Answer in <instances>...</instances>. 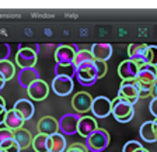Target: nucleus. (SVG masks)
<instances>
[{
  "label": "nucleus",
  "mask_w": 157,
  "mask_h": 152,
  "mask_svg": "<svg viewBox=\"0 0 157 152\" xmlns=\"http://www.w3.org/2000/svg\"><path fill=\"white\" fill-rule=\"evenodd\" d=\"M76 79L82 86H93L95 82L98 80L97 76V68H95V61L91 62L82 63L80 66H77L76 70Z\"/></svg>",
  "instance_id": "obj_1"
},
{
  "label": "nucleus",
  "mask_w": 157,
  "mask_h": 152,
  "mask_svg": "<svg viewBox=\"0 0 157 152\" xmlns=\"http://www.w3.org/2000/svg\"><path fill=\"white\" fill-rule=\"evenodd\" d=\"M109 141H111V137H109V134H108L107 130L98 128L94 134H91V135L86 139V145H87L88 151L102 152L108 148Z\"/></svg>",
  "instance_id": "obj_2"
},
{
  "label": "nucleus",
  "mask_w": 157,
  "mask_h": 152,
  "mask_svg": "<svg viewBox=\"0 0 157 152\" xmlns=\"http://www.w3.org/2000/svg\"><path fill=\"white\" fill-rule=\"evenodd\" d=\"M112 116L119 122H129L135 116V109L131 103L117 97L112 100Z\"/></svg>",
  "instance_id": "obj_3"
},
{
  "label": "nucleus",
  "mask_w": 157,
  "mask_h": 152,
  "mask_svg": "<svg viewBox=\"0 0 157 152\" xmlns=\"http://www.w3.org/2000/svg\"><path fill=\"white\" fill-rule=\"evenodd\" d=\"M117 97L131 103L132 106H135L139 102V99H140L139 90H137V86H136V80H122Z\"/></svg>",
  "instance_id": "obj_4"
},
{
  "label": "nucleus",
  "mask_w": 157,
  "mask_h": 152,
  "mask_svg": "<svg viewBox=\"0 0 157 152\" xmlns=\"http://www.w3.org/2000/svg\"><path fill=\"white\" fill-rule=\"evenodd\" d=\"M38 59V52L25 48V46L18 45V51L16 54V63L17 66H20V70L21 69H31L34 68Z\"/></svg>",
  "instance_id": "obj_5"
},
{
  "label": "nucleus",
  "mask_w": 157,
  "mask_h": 152,
  "mask_svg": "<svg viewBox=\"0 0 157 152\" xmlns=\"http://www.w3.org/2000/svg\"><path fill=\"white\" fill-rule=\"evenodd\" d=\"M80 116L77 113H67L59 120V131L63 135H75L77 134Z\"/></svg>",
  "instance_id": "obj_6"
},
{
  "label": "nucleus",
  "mask_w": 157,
  "mask_h": 152,
  "mask_svg": "<svg viewBox=\"0 0 157 152\" xmlns=\"http://www.w3.org/2000/svg\"><path fill=\"white\" fill-rule=\"evenodd\" d=\"M93 97L87 92H78L72 97V107L77 114H84L87 111H91L93 107Z\"/></svg>",
  "instance_id": "obj_7"
},
{
  "label": "nucleus",
  "mask_w": 157,
  "mask_h": 152,
  "mask_svg": "<svg viewBox=\"0 0 157 152\" xmlns=\"http://www.w3.org/2000/svg\"><path fill=\"white\" fill-rule=\"evenodd\" d=\"M91 111L97 118H107L109 114H112V100L105 96H97L93 100Z\"/></svg>",
  "instance_id": "obj_8"
},
{
  "label": "nucleus",
  "mask_w": 157,
  "mask_h": 152,
  "mask_svg": "<svg viewBox=\"0 0 157 152\" xmlns=\"http://www.w3.org/2000/svg\"><path fill=\"white\" fill-rule=\"evenodd\" d=\"M77 51H78L77 45H70V44H60V45H58L55 50L56 63H73Z\"/></svg>",
  "instance_id": "obj_9"
},
{
  "label": "nucleus",
  "mask_w": 157,
  "mask_h": 152,
  "mask_svg": "<svg viewBox=\"0 0 157 152\" xmlns=\"http://www.w3.org/2000/svg\"><path fill=\"white\" fill-rule=\"evenodd\" d=\"M137 73H139V63L129 58L118 65V75L122 80H136Z\"/></svg>",
  "instance_id": "obj_10"
},
{
  "label": "nucleus",
  "mask_w": 157,
  "mask_h": 152,
  "mask_svg": "<svg viewBox=\"0 0 157 152\" xmlns=\"http://www.w3.org/2000/svg\"><path fill=\"white\" fill-rule=\"evenodd\" d=\"M52 87L53 93L58 94V96H67L73 92V87H75V82L70 78H65V76H55L52 80Z\"/></svg>",
  "instance_id": "obj_11"
},
{
  "label": "nucleus",
  "mask_w": 157,
  "mask_h": 152,
  "mask_svg": "<svg viewBox=\"0 0 157 152\" xmlns=\"http://www.w3.org/2000/svg\"><path fill=\"white\" fill-rule=\"evenodd\" d=\"M27 93L31 100H35V102H42L48 97L49 94V86L45 80H36L34 82L31 86L27 89Z\"/></svg>",
  "instance_id": "obj_12"
},
{
  "label": "nucleus",
  "mask_w": 157,
  "mask_h": 152,
  "mask_svg": "<svg viewBox=\"0 0 157 152\" xmlns=\"http://www.w3.org/2000/svg\"><path fill=\"white\" fill-rule=\"evenodd\" d=\"M98 130V124L97 120L91 116H83L80 117V121H78V128H77V134L82 135L83 138L87 139L88 137L94 134Z\"/></svg>",
  "instance_id": "obj_13"
},
{
  "label": "nucleus",
  "mask_w": 157,
  "mask_h": 152,
  "mask_svg": "<svg viewBox=\"0 0 157 152\" xmlns=\"http://www.w3.org/2000/svg\"><path fill=\"white\" fill-rule=\"evenodd\" d=\"M137 82L154 85L157 82V66H151L147 63L139 65V73H137Z\"/></svg>",
  "instance_id": "obj_14"
},
{
  "label": "nucleus",
  "mask_w": 157,
  "mask_h": 152,
  "mask_svg": "<svg viewBox=\"0 0 157 152\" xmlns=\"http://www.w3.org/2000/svg\"><path fill=\"white\" fill-rule=\"evenodd\" d=\"M90 51H91L94 59L101 61V62H107V61L112 56V45L111 44H104V42L93 44Z\"/></svg>",
  "instance_id": "obj_15"
},
{
  "label": "nucleus",
  "mask_w": 157,
  "mask_h": 152,
  "mask_svg": "<svg viewBox=\"0 0 157 152\" xmlns=\"http://www.w3.org/2000/svg\"><path fill=\"white\" fill-rule=\"evenodd\" d=\"M13 110H16L20 116L24 118V121H28V120L33 118L34 113H35V107H34V103L31 100L27 99H20L14 103Z\"/></svg>",
  "instance_id": "obj_16"
},
{
  "label": "nucleus",
  "mask_w": 157,
  "mask_h": 152,
  "mask_svg": "<svg viewBox=\"0 0 157 152\" xmlns=\"http://www.w3.org/2000/svg\"><path fill=\"white\" fill-rule=\"evenodd\" d=\"M38 134H44V135H53L59 131V121H56L53 117L46 116L38 121Z\"/></svg>",
  "instance_id": "obj_17"
},
{
  "label": "nucleus",
  "mask_w": 157,
  "mask_h": 152,
  "mask_svg": "<svg viewBox=\"0 0 157 152\" xmlns=\"http://www.w3.org/2000/svg\"><path fill=\"white\" fill-rule=\"evenodd\" d=\"M17 79H18L20 86L24 87V89H28L34 82L39 80V73L35 68H31V69H21L17 75Z\"/></svg>",
  "instance_id": "obj_18"
},
{
  "label": "nucleus",
  "mask_w": 157,
  "mask_h": 152,
  "mask_svg": "<svg viewBox=\"0 0 157 152\" xmlns=\"http://www.w3.org/2000/svg\"><path fill=\"white\" fill-rule=\"evenodd\" d=\"M139 135L144 142H156L157 141V126L154 121L143 122L139 128Z\"/></svg>",
  "instance_id": "obj_19"
},
{
  "label": "nucleus",
  "mask_w": 157,
  "mask_h": 152,
  "mask_svg": "<svg viewBox=\"0 0 157 152\" xmlns=\"http://www.w3.org/2000/svg\"><path fill=\"white\" fill-rule=\"evenodd\" d=\"M147 44H129L128 45V56H129V59L135 61L137 62L139 65L143 63V59H144V54L147 51Z\"/></svg>",
  "instance_id": "obj_20"
},
{
  "label": "nucleus",
  "mask_w": 157,
  "mask_h": 152,
  "mask_svg": "<svg viewBox=\"0 0 157 152\" xmlns=\"http://www.w3.org/2000/svg\"><path fill=\"white\" fill-rule=\"evenodd\" d=\"M48 148L49 152H66L67 149V142L65 139L63 134H53L48 137Z\"/></svg>",
  "instance_id": "obj_21"
},
{
  "label": "nucleus",
  "mask_w": 157,
  "mask_h": 152,
  "mask_svg": "<svg viewBox=\"0 0 157 152\" xmlns=\"http://www.w3.org/2000/svg\"><path fill=\"white\" fill-rule=\"evenodd\" d=\"M24 118L20 116L16 110H9L7 111V116H6V121H4V126L6 128L11 130V131H17V130H21L24 126Z\"/></svg>",
  "instance_id": "obj_22"
},
{
  "label": "nucleus",
  "mask_w": 157,
  "mask_h": 152,
  "mask_svg": "<svg viewBox=\"0 0 157 152\" xmlns=\"http://www.w3.org/2000/svg\"><path fill=\"white\" fill-rule=\"evenodd\" d=\"M14 139L16 142L20 145L21 149H27L29 146H33V139L34 137L31 135V132L25 128H21V130H17L14 131Z\"/></svg>",
  "instance_id": "obj_23"
},
{
  "label": "nucleus",
  "mask_w": 157,
  "mask_h": 152,
  "mask_svg": "<svg viewBox=\"0 0 157 152\" xmlns=\"http://www.w3.org/2000/svg\"><path fill=\"white\" fill-rule=\"evenodd\" d=\"M53 70H55V76H65L73 79L76 76L77 68L75 66V63H56Z\"/></svg>",
  "instance_id": "obj_24"
},
{
  "label": "nucleus",
  "mask_w": 157,
  "mask_h": 152,
  "mask_svg": "<svg viewBox=\"0 0 157 152\" xmlns=\"http://www.w3.org/2000/svg\"><path fill=\"white\" fill-rule=\"evenodd\" d=\"M0 75L4 78V80H11L16 75V66H14L13 62L7 61H2L0 62Z\"/></svg>",
  "instance_id": "obj_25"
},
{
  "label": "nucleus",
  "mask_w": 157,
  "mask_h": 152,
  "mask_svg": "<svg viewBox=\"0 0 157 152\" xmlns=\"http://www.w3.org/2000/svg\"><path fill=\"white\" fill-rule=\"evenodd\" d=\"M33 149L35 152H49L48 148V135L36 134L33 139Z\"/></svg>",
  "instance_id": "obj_26"
},
{
  "label": "nucleus",
  "mask_w": 157,
  "mask_h": 152,
  "mask_svg": "<svg viewBox=\"0 0 157 152\" xmlns=\"http://www.w3.org/2000/svg\"><path fill=\"white\" fill-rule=\"evenodd\" d=\"M91 61H95L94 56H93V54H91V51L90 50H78L77 52H76L73 63H75V66L77 68V66H80L82 63L91 62Z\"/></svg>",
  "instance_id": "obj_27"
},
{
  "label": "nucleus",
  "mask_w": 157,
  "mask_h": 152,
  "mask_svg": "<svg viewBox=\"0 0 157 152\" xmlns=\"http://www.w3.org/2000/svg\"><path fill=\"white\" fill-rule=\"evenodd\" d=\"M143 63H147V65H151V66H157V45L147 46Z\"/></svg>",
  "instance_id": "obj_28"
},
{
  "label": "nucleus",
  "mask_w": 157,
  "mask_h": 152,
  "mask_svg": "<svg viewBox=\"0 0 157 152\" xmlns=\"http://www.w3.org/2000/svg\"><path fill=\"white\" fill-rule=\"evenodd\" d=\"M136 86H137V90H139V96L142 97H147V96H151V87L153 85H149V83H142V82H137L136 80Z\"/></svg>",
  "instance_id": "obj_29"
},
{
  "label": "nucleus",
  "mask_w": 157,
  "mask_h": 152,
  "mask_svg": "<svg viewBox=\"0 0 157 152\" xmlns=\"http://www.w3.org/2000/svg\"><path fill=\"white\" fill-rule=\"evenodd\" d=\"M0 148L3 149V152H20L21 148L16 142V139H10V141L4 142L3 145H0Z\"/></svg>",
  "instance_id": "obj_30"
},
{
  "label": "nucleus",
  "mask_w": 157,
  "mask_h": 152,
  "mask_svg": "<svg viewBox=\"0 0 157 152\" xmlns=\"http://www.w3.org/2000/svg\"><path fill=\"white\" fill-rule=\"evenodd\" d=\"M10 139H14V131L9 128H0V145H3Z\"/></svg>",
  "instance_id": "obj_31"
},
{
  "label": "nucleus",
  "mask_w": 157,
  "mask_h": 152,
  "mask_svg": "<svg viewBox=\"0 0 157 152\" xmlns=\"http://www.w3.org/2000/svg\"><path fill=\"white\" fill-rule=\"evenodd\" d=\"M140 148H143V145H142L139 141H128L126 144L124 145L122 152H136V151H139Z\"/></svg>",
  "instance_id": "obj_32"
},
{
  "label": "nucleus",
  "mask_w": 157,
  "mask_h": 152,
  "mask_svg": "<svg viewBox=\"0 0 157 152\" xmlns=\"http://www.w3.org/2000/svg\"><path fill=\"white\" fill-rule=\"evenodd\" d=\"M10 54H11V48H10L9 44L0 42V62H2V61L9 59Z\"/></svg>",
  "instance_id": "obj_33"
},
{
  "label": "nucleus",
  "mask_w": 157,
  "mask_h": 152,
  "mask_svg": "<svg viewBox=\"0 0 157 152\" xmlns=\"http://www.w3.org/2000/svg\"><path fill=\"white\" fill-rule=\"evenodd\" d=\"M66 152H90L86 144H82V142H73L72 145L66 149Z\"/></svg>",
  "instance_id": "obj_34"
},
{
  "label": "nucleus",
  "mask_w": 157,
  "mask_h": 152,
  "mask_svg": "<svg viewBox=\"0 0 157 152\" xmlns=\"http://www.w3.org/2000/svg\"><path fill=\"white\" fill-rule=\"evenodd\" d=\"M95 68H97V76H98V79L104 78L105 73H107V70H108L107 63L101 62V61H95Z\"/></svg>",
  "instance_id": "obj_35"
},
{
  "label": "nucleus",
  "mask_w": 157,
  "mask_h": 152,
  "mask_svg": "<svg viewBox=\"0 0 157 152\" xmlns=\"http://www.w3.org/2000/svg\"><path fill=\"white\" fill-rule=\"evenodd\" d=\"M149 111L154 116V118H157V99H153L149 104Z\"/></svg>",
  "instance_id": "obj_36"
},
{
  "label": "nucleus",
  "mask_w": 157,
  "mask_h": 152,
  "mask_svg": "<svg viewBox=\"0 0 157 152\" xmlns=\"http://www.w3.org/2000/svg\"><path fill=\"white\" fill-rule=\"evenodd\" d=\"M7 111H9V110H7L6 107H2V106H0V126H2V124H4V121H6Z\"/></svg>",
  "instance_id": "obj_37"
},
{
  "label": "nucleus",
  "mask_w": 157,
  "mask_h": 152,
  "mask_svg": "<svg viewBox=\"0 0 157 152\" xmlns=\"http://www.w3.org/2000/svg\"><path fill=\"white\" fill-rule=\"evenodd\" d=\"M21 46H25V48H29V50L35 51V52H39V45L38 44H20Z\"/></svg>",
  "instance_id": "obj_38"
},
{
  "label": "nucleus",
  "mask_w": 157,
  "mask_h": 152,
  "mask_svg": "<svg viewBox=\"0 0 157 152\" xmlns=\"http://www.w3.org/2000/svg\"><path fill=\"white\" fill-rule=\"evenodd\" d=\"M151 97L153 99H157V82L153 85V87H151Z\"/></svg>",
  "instance_id": "obj_39"
},
{
  "label": "nucleus",
  "mask_w": 157,
  "mask_h": 152,
  "mask_svg": "<svg viewBox=\"0 0 157 152\" xmlns=\"http://www.w3.org/2000/svg\"><path fill=\"white\" fill-rule=\"evenodd\" d=\"M4 85H6V80H4V78L2 75H0V92H2V89L4 87Z\"/></svg>",
  "instance_id": "obj_40"
},
{
  "label": "nucleus",
  "mask_w": 157,
  "mask_h": 152,
  "mask_svg": "<svg viewBox=\"0 0 157 152\" xmlns=\"http://www.w3.org/2000/svg\"><path fill=\"white\" fill-rule=\"evenodd\" d=\"M0 106H2V107H6V100H4L2 96H0Z\"/></svg>",
  "instance_id": "obj_41"
},
{
  "label": "nucleus",
  "mask_w": 157,
  "mask_h": 152,
  "mask_svg": "<svg viewBox=\"0 0 157 152\" xmlns=\"http://www.w3.org/2000/svg\"><path fill=\"white\" fill-rule=\"evenodd\" d=\"M143 149H144V148H140L139 151H136V152H143Z\"/></svg>",
  "instance_id": "obj_42"
},
{
  "label": "nucleus",
  "mask_w": 157,
  "mask_h": 152,
  "mask_svg": "<svg viewBox=\"0 0 157 152\" xmlns=\"http://www.w3.org/2000/svg\"><path fill=\"white\" fill-rule=\"evenodd\" d=\"M143 152H149V151H147V149H146V148H144V149H143Z\"/></svg>",
  "instance_id": "obj_43"
},
{
  "label": "nucleus",
  "mask_w": 157,
  "mask_h": 152,
  "mask_svg": "<svg viewBox=\"0 0 157 152\" xmlns=\"http://www.w3.org/2000/svg\"><path fill=\"white\" fill-rule=\"evenodd\" d=\"M154 122H156V126H157V118H154Z\"/></svg>",
  "instance_id": "obj_44"
},
{
  "label": "nucleus",
  "mask_w": 157,
  "mask_h": 152,
  "mask_svg": "<svg viewBox=\"0 0 157 152\" xmlns=\"http://www.w3.org/2000/svg\"><path fill=\"white\" fill-rule=\"evenodd\" d=\"M0 152H3V149H2V148H0Z\"/></svg>",
  "instance_id": "obj_45"
}]
</instances>
